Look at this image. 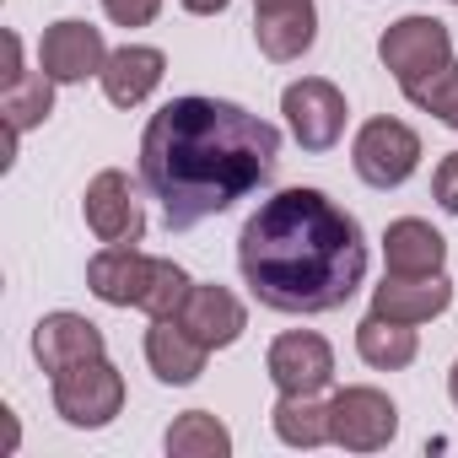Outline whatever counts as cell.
<instances>
[{"mask_svg": "<svg viewBox=\"0 0 458 458\" xmlns=\"http://www.w3.org/2000/svg\"><path fill=\"white\" fill-rule=\"evenodd\" d=\"M281 162V130L226 98H173L146 119L140 135V183L162 199L173 233L233 210L270 183Z\"/></svg>", "mask_w": 458, "mask_h": 458, "instance_id": "6da1fadb", "label": "cell"}, {"mask_svg": "<svg viewBox=\"0 0 458 458\" xmlns=\"http://www.w3.org/2000/svg\"><path fill=\"white\" fill-rule=\"evenodd\" d=\"M238 270L259 308L286 318L335 313L367 281V233L313 183H292L243 221Z\"/></svg>", "mask_w": 458, "mask_h": 458, "instance_id": "7a4b0ae2", "label": "cell"}, {"mask_svg": "<svg viewBox=\"0 0 458 458\" xmlns=\"http://www.w3.org/2000/svg\"><path fill=\"white\" fill-rule=\"evenodd\" d=\"M189 270L173 265V259H157V254H140V249H114L103 243L92 259H87V292L108 308H135L146 318H167L178 313V302L189 297Z\"/></svg>", "mask_w": 458, "mask_h": 458, "instance_id": "3957f363", "label": "cell"}, {"mask_svg": "<svg viewBox=\"0 0 458 458\" xmlns=\"http://www.w3.org/2000/svg\"><path fill=\"white\" fill-rule=\"evenodd\" d=\"M49 399H55V415L76 431H103L119 420L124 410V372L98 356V361H81L60 377H49Z\"/></svg>", "mask_w": 458, "mask_h": 458, "instance_id": "277c9868", "label": "cell"}, {"mask_svg": "<svg viewBox=\"0 0 458 458\" xmlns=\"http://www.w3.org/2000/svg\"><path fill=\"white\" fill-rule=\"evenodd\" d=\"M377 60H383V71H388V76L399 81V92H404V87L437 76L442 65H453V33H447V22L410 12V17H399L394 28H383Z\"/></svg>", "mask_w": 458, "mask_h": 458, "instance_id": "5b68a950", "label": "cell"}, {"mask_svg": "<svg viewBox=\"0 0 458 458\" xmlns=\"http://www.w3.org/2000/svg\"><path fill=\"white\" fill-rule=\"evenodd\" d=\"M351 167L367 189H399L420 167V135L404 119H367L351 140Z\"/></svg>", "mask_w": 458, "mask_h": 458, "instance_id": "8992f818", "label": "cell"}, {"mask_svg": "<svg viewBox=\"0 0 458 458\" xmlns=\"http://www.w3.org/2000/svg\"><path fill=\"white\" fill-rule=\"evenodd\" d=\"M399 437V404L372 388V383H351L335 388L329 399V442L345 453H383Z\"/></svg>", "mask_w": 458, "mask_h": 458, "instance_id": "52a82bcc", "label": "cell"}, {"mask_svg": "<svg viewBox=\"0 0 458 458\" xmlns=\"http://www.w3.org/2000/svg\"><path fill=\"white\" fill-rule=\"evenodd\" d=\"M281 114H286V124H292V135H297L302 151H335L340 135H345V119H351L345 92H340L329 76H302V81H292V87L281 92Z\"/></svg>", "mask_w": 458, "mask_h": 458, "instance_id": "ba28073f", "label": "cell"}, {"mask_svg": "<svg viewBox=\"0 0 458 458\" xmlns=\"http://www.w3.org/2000/svg\"><path fill=\"white\" fill-rule=\"evenodd\" d=\"M265 372L276 394H324L335 383V345L318 329H286L270 340Z\"/></svg>", "mask_w": 458, "mask_h": 458, "instance_id": "9c48e42d", "label": "cell"}, {"mask_svg": "<svg viewBox=\"0 0 458 458\" xmlns=\"http://www.w3.org/2000/svg\"><path fill=\"white\" fill-rule=\"evenodd\" d=\"M81 216H87V226H92L98 243L135 249V243L146 238V210H140V199H135V189H130V173H119V167H103V173L87 183Z\"/></svg>", "mask_w": 458, "mask_h": 458, "instance_id": "30bf717a", "label": "cell"}, {"mask_svg": "<svg viewBox=\"0 0 458 458\" xmlns=\"http://www.w3.org/2000/svg\"><path fill=\"white\" fill-rule=\"evenodd\" d=\"M108 55H114V49H108L103 28H92V22H81V17H60V22H49L44 38H38V65H44L49 81H60V87H81L87 76H103Z\"/></svg>", "mask_w": 458, "mask_h": 458, "instance_id": "8fae6325", "label": "cell"}, {"mask_svg": "<svg viewBox=\"0 0 458 458\" xmlns=\"http://www.w3.org/2000/svg\"><path fill=\"white\" fill-rule=\"evenodd\" d=\"M173 318H178L205 351L238 345L243 329H249V308H243V297H238V292H226V286H216V281H194Z\"/></svg>", "mask_w": 458, "mask_h": 458, "instance_id": "7c38bea8", "label": "cell"}, {"mask_svg": "<svg viewBox=\"0 0 458 458\" xmlns=\"http://www.w3.org/2000/svg\"><path fill=\"white\" fill-rule=\"evenodd\" d=\"M33 356H38V367H44L49 377H60V372H71V367H81V361L108 356V340H103V329H98L87 313L60 308V313H44V318L33 324Z\"/></svg>", "mask_w": 458, "mask_h": 458, "instance_id": "4fadbf2b", "label": "cell"}, {"mask_svg": "<svg viewBox=\"0 0 458 458\" xmlns=\"http://www.w3.org/2000/svg\"><path fill=\"white\" fill-rule=\"evenodd\" d=\"M254 44L276 65L302 60L318 44V6L313 0H254Z\"/></svg>", "mask_w": 458, "mask_h": 458, "instance_id": "5bb4252c", "label": "cell"}, {"mask_svg": "<svg viewBox=\"0 0 458 458\" xmlns=\"http://www.w3.org/2000/svg\"><path fill=\"white\" fill-rule=\"evenodd\" d=\"M453 308V281L447 276H388L372 286V313L377 318H394V324H431Z\"/></svg>", "mask_w": 458, "mask_h": 458, "instance_id": "9a60e30c", "label": "cell"}, {"mask_svg": "<svg viewBox=\"0 0 458 458\" xmlns=\"http://www.w3.org/2000/svg\"><path fill=\"white\" fill-rule=\"evenodd\" d=\"M162 76H167V55L157 44H119L98 81H103V98L114 108H140L162 87Z\"/></svg>", "mask_w": 458, "mask_h": 458, "instance_id": "2e32d148", "label": "cell"}, {"mask_svg": "<svg viewBox=\"0 0 458 458\" xmlns=\"http://www.w3.org/2000/svg\"><path fill=\"white\" fill-rule=\"evenodd\" d=\"M383 265H388V276H442L447 238L420 216H399L383 226Z\"/></svg>", "mask_w": 458, "mask_h": 458, "instance_id": "e0dca14e", "label": "cell"}, {"mask_svg": "<svg viewBox=\"0 0 458 458\" xmlns=\"http://www.w3.org/2000/svg\"><path fill=\"white\" fill-rule=\"evenodd\" d=\"M205 361H210V351H205L173 313H167V318H151V329H146V367L157 372V383L189 388V383H199Z\"/></svg>", "mask_w": 458, "mask_h": 458, "instance_id": "ac0fdd59", "label": "cell"}, {"mask_svg": "<svg viewBox=\"0 0 458 458\" xmlns=\"http://www.w3.org/2000/svg\"><path fill=\"white\" fill-rule=\"evenodd\" d=\"M55 87H60V81H49L44 65H38V71L22 65L17 76L0 81V114H6V135H12V140H22L28 130L49 124V114H55Z\"/></svg>", "mask_w": 458, "mask_h": 458, "instance_id": "d6986e66", "label": "cell"}, {"mask_svg": "<svg viewBox=\"0 0 458 458\" xmlns=\"http://www.w3.org/2000/svg\"><path fill=\"white\" fill-rule=\"evenodd\" d=\"M356 356H361L372 372H404V367H415V356H420V335H415L410 324H394V318L367 313V318L356 324Z\"/></svg>", "mask_w": 458, "mask_h": 458, "instance_id": "ffe728a7", "label": "cell"}, {"mask_svg": "<svg viewBox=\"0 0 458 458\" xmlns=\"http://www.w3.org/2000/svg\"><path fill=\"white\" fill-rule=\"evenodd\" d=\"M270 426L286 447H324L329 442V399L318 394H281L270 410Z\"/></svg>", "mask_w": 458, "mask_h": 458, "instance_id": "44dd1931", "label": "cell"}, {"mask_svg": "<svg viewBox=\"0 0 458 458\" xmlns=\"http://www.w3.org/2000/svg\"><path fill=\"white\" fill-rule=\"evenodd\" d=\"M162 447H167V458H233V431L210 410H183L167 426Z\"/></svg>", "mask_w": 458, "mask_h": 458, "instance_id": "7402d4cb", "label": "cell"}, {"mask_svg": "<svg viewBox=\"0 0 458 458\" xmlns=\"http://www.w3.org/2000/svg\"><path fill=\"white\" fill-rule=\"evenodd\" d=\"M404 98H410L420 114H431L437 124L458 130V60H453V65H442L437 76H426V81L404 87Z\"/></svg>", "mask_w": 458, "mask_h": 458, "instance_id": "603a6c76", "label": "cell"}, {"mask_svg": "<svg viewBox=\"0 0 458 458\" xmlns=\"http://www.w3.org/2000/svg\"><path fill=\"white\" fill-rule=\"evenodd\" d=\"M103 17L114 22V28H151L157 17H162V0H103Z\"/></svg>", "mask_w": 458, "mask_h": 458, "instance_id": "cb8c5ba5", "label": "cell"}, {"mask_svg": "<svg viewBox=\"0 0 458 458\" xmlns=\"http://www.w3.org/2000/svg\"><path fill=\"white\" fill-rule=\"evenodd\" d=\"M431 199H437L447 216H458V151H447V157L437 162V173H431Z\"/></svg>", "mask_w": 458, "mask_h": 458, "instance_id": "d4e9b609", "label": "cell"}, {"mask_svg": "<svg viewBox=\"0 0 458 458\" xmlns=\"http://www.w3.org/2000/svg\"><path fill=\"white\" fill-rule=\"evenodd\" d=\"M178 6H183L189 17H221L226 6H233V0H178Z\"/></svg>", "mask_w": 458, "mask_h": 458, "instance_id": "484cf974", "label": "cell"}, {"mask_svg": "<svg viewBox=\"0 0 458 458\" xmlns=\"http://www.w3.org/2000/svg\"><path fill=\"white\" fill-rule=\"evenodd\" d=\"M447 399H453V410H458V361L447 367Z\"/></svg>", "mask_w": 458, "mask_h": 458, "instance_id": "4316f807", "label": "cell"}, {"mask_svg": "<svg viewBox=\"0 0 458 458\" xmlns=\"http://www.w3.org/2000/svg\"><path fill=\"white\" fill-rule=\"evenodd\" d=\"M447 6H458V0H447Z\"/></svg>", "mask_w": 458, "mask_h": 458, "instance_id": "83f0119b", "label": "cell"}]
</instances>
